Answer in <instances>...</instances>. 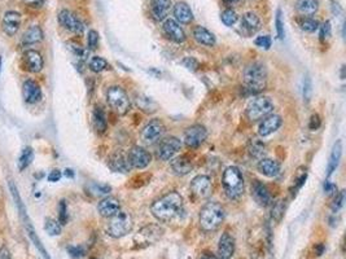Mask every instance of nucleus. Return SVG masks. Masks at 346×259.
<instances>
[{"label":"nucleus","mask_w":346,"mask_h":259,"mask_svg":"<svg viewBox=\"0 0 346 259\" xmlns=\"http://www.w3.org/2000/svg\"><path fill=\"white\" fill-rule=\"evenodd\" d=\"M183 65L186 67H188L190 70H192V71L197 70V67H199V63H197L196 59H193V57H187V59H184Z\"/></svg>","instance_id":"obj_51"},{"label":"nucleus","mask_w":346,"mask_h":259,"mask_svg":"<svg viewBox=\"0 0 346 259\" xmlns=\"http://www.w3.org/2000/svg\"><path fill=\"white\" fill-rule=\"evenodd\" d=\"M324 250H326V246H324L323 244H319V245L315 246V253H316V256H318V257L322 256V254H323V253H324Z\"/></svg>","instance_id":"obj_58"},{"label":"nucleus","mask_w":346,"mask_h":259,"mask_svg":"<svg viewBox=\"0 0 346 259\" xmlns=\"http://www.w3.org/2000/svg\"><path fill=\"white\" fill-rule=\"evenodd\" d=\"M244 83L249 92H262L267 86L266 66L261 63L250 64L249 66L244 70Z\"/></svg>","instance_id":"obj_4"},{"label":"nucleus","mask_w":346,"mask_h":259,"mask_svg":"<svg viewBox=\"0 0 346 259\" xmlns=\"http://www.w3.org/2000/svg\"><path fill=\"white\" fill-rule=\"evenodd\" d=\"M59 22H60V25L64 27V29H67V30L70 31V33L77 34V35L83 34L84 31L83 22H82L79 17H78L75 13H73L71 10L69 9L60 10V13H59Z\"/></svg>","instance_id":"obj_12"},{"label":"nucleus","mask_w":346,"mask_h":259,"mask_svg":"<svg viewBox=\"0 0 346 259\" xmlns=\"http://www.w3.org/2000/svg\"><path fill=\"white\" fill-rule=\"evenodd\" d=\"M137 105L140 110H143L144 113H154L157 110V104L150 97L145 95H138L137 96Z\"/></svg>","instance_id":"obj_35"},{"label":"nucleus","mask_w":346,"mask_h":259,"mask_svg":"<svg viewBox=\"0 0 346 259\" xmlns=\"http://www.w3.org/2000/svg\"><path fill=\"white\" fill-rule=\"evenodd\" d=\"M228 5H231V4H236L239 3V1H241V0H224Z\"/></svg>","instance_id":"obj_61"},{"label":"nucleus","mask_w":346,"mask_h":259,"mask_svg":"<svg viewBox=\"0 0 346 259\" xmlns=\"http://www.w3.org/2000/svg\"><path fill=\"white\" fill-rule=\"evenodd\" d=\"M235 253V237L230 232L222 233L218 243V259H231Z\"/></svg>","instance_id":"obj_19"},{"label":"nucleus","mask_w":346,"mask_h":259,"mask_svg":"<svg viewBox=\"0 0 346 259\" xmlns=\"http://www.w3.org/2000/svg\"><path fill=\"white\" fill-rule=\"evenodd\" d=\"M182 149V141L178 137L170 136L162 139L157 148V157L161 161H171Z\"/></svg>","instance_id":"obj_9"},{"label":"nucleus","mask_w":346,"mask_h":259,"mask_svg":"<svg viewBox=\"0 0 346 259\" xmlns=\"http://www.w3.org/2000/svg\"><path fill=\"white\" fill-rule=\"evenodd\" d=\"M108 165L113 171L116 173L127 174L131 170L130 162L127 158V153H123L122 150H117L114 152L108 160Z\"/></svg>","instance_id":"obj_21"},{"label":"nucleus","mask_w":346,"mask_h":259,"mask_svg":"<svg viewBox=\"0 0 346 259\" xmlns=\"http://www.w3.org/2000/svg\"><path fill=\"white\" fill-rule=\"evenodd\" d=\"M200 259H218V257L213 253H204L203 256L200 257Z\"/></svg>","instance_id":"obj_59"},{"label":"nucleus","mask_w":346,"mask_h":259,"mask_svg":"<svg viewBox=\"0 0 346 259\" xmlns=\"http://www.w3.org/2000/svg\"><path fill=\"white\" fill-rule=\"evenodd\" d=\"M0 259H12L10 252L5 246H1V248H0Z\"/></svg>","instance_id":"obj_55"},{"label":"nucleus","mask_w":346,"mask_h":259,"mask_svg":"<svg viewBox=\"0 0 346 259\" xmlns=\"http://www.w3.org/2000/svg\"><path fill=\"white\" fill-rule=\"evenodd\" d=\"M171 169L177 175L184 176L192 171L193 163L188 156H180L171 160Z\"/></svg>","instance_id":"obj_28"},{"label":"nucleus","mask_w":346,"mask_h":259,"mask_svg":"<svg viewBox=\"0 0 346 259\" xmlns=\"http://www.w3.org/2000/svg\"><path fill=\"white\" fill-rule=\"evenodd\" d=\"M275 105L267 96H257L252 99L245 109V116L250 122L262 121L265 117L273 114Z\"/></svg>","instance_id":"obj_5"},{"label":"nucleus","mask_w":346,"mask_h":259,"mask_svg":"<svg viewBox=\"0 0 346 259\" xmlns=\"http://www.w3.org/2000/svg\"><path fill=\"white\" fill-rule=\"evenodd\" d=\"M70 46L71 47H69L70 50H71V52H73L75 56H78V57H82L83 59L84 56H86V51L82 48V47L79 46V44H75V43H70Z\"/></svg>","instance_id":"obj_52"},{"label":"nucleus","mask_w":346,"mask_h":259,"mask_svg":"<svg viewBox=\"0 0 346 259\" xmlns=\"http://www.w3.org/2000/svg\"><path fill=\"white\" fill-rule=\"evenodd\" d=\"M68 206L65 201H60V205H59V222H60L61 226L67 224L68 223Z\"/></svg>","instance_id":"obj_46"},{"label":"nucleus","mask_w":346,"mask_h":259,"mask_svg":"<svg viewBox=\"0 0 346 259\" xmlns=\"http://www.w3.org/2000/svg\"><path fill=\"white\" fill-rule=\"evenodd\" d=\"M68 252L73 258H80V257L84 256L86 250H84L83 246H69Z\"/></svg>","instance_id":"obj_49"},{"label":"nucleus","mask_w":346,"mask_h":259,"mask_svg":"<svg viewBox=\"0 0 346 259\" xmlns=\"http://www.w3.org/2000/svg\"><path fill=\"white\" fill-rule=\"evenodd\" d=\"M161 235H162V229L156 226H148L141 229L137 237H139V239L143 237V244H152L160 239Z\"/></svg>","instance_id":"obj_33"},{"label":"nucleus","mask_w":346,"mask_h":259,"mask_svg":"<svg viewBox=\"0 0 346 259\" xmlns=\"http://www.w3.org/2000/svg\"><path fill=\"white\" fill-rule=\"evenodd\" d=\"M1 61L3 60H1V57H0V70H1Z\"/></svg>","instance_id":"obj_62"},{"label":"nucleus","mask_w":346,"mask_h":259,"mask_svg":"<svg viewBox=\"0 0 346 259\" xmlns=\"http://www.w3.org/2000/svg\"><path fill=\"white\" fill-rule=\"evenodd\" d=\"M43 1L44 0H23V3L27 4V5H33V7H35V5H40Z\"/></svg>","instance_id":"obj_57"},{"label":"nucleus","mask_w":346,"mask_h":259,"mask_svg":"<svg viewBox=\"0 0 346 259\" xmlns=\"http://www.w3.org/2000/svg\"><path fill=\"white\" fill-rule=\"evenodd\" d=\"M127 158L130 162V166L134 169L143 170L146 166H149L152 162V154H150L145 148L139 145L133 146L129 153H127Z\"/></svg>","instance_id":"obj_11"},{"label":"nucleus","mask_w":346,"mask_h":259,"mask_svg":"<svg viewBox=\"0 0 346 259\" xmlns=\"http://www.w3.org/2000/svg\"><path fill=\"white\" fill-rule=\"evenodd\" d=\"M21 14L16 10H8L5 12L3 17V22H1V27H3V31L7 34L8 37H13L17 31L20 30L21 26Z\"/></svg>","instance_id":"obj_18"},{"label":"nucleus","mask_w":346,"mask_h":259,"mask_svg":"<svg viewBox=\"0 0 346 259\" xmlns=\"http://www.w3.org/2000/svg\"><path fill=\"white\" fill-rule=\"evenodd\" d=\"M298 13L303 17H311L319 9V1L318 0H298L296 4Z\"/></svg>","instance_id":"obj_31"},{"label":"nucleus","mask_w":346,"mask_h":259,"mask_svg":"<svg viewBox=\"0 0 346 259\" xmlns=\"http://www.w3.org/2000/svg\"><path fill=\"white\" fill-rule=\"evenodd\" d=\"M254 43H256L257 47L263 48V50H270V47H271L273 42H271V38H270L269 35H261V37H258L254 40Z\"/></svg>","instance_id":"obj_48"},{"label":"nucleus","mask_w":346,"mask_h":259,"mask_svg":"<svg viewBox=\"0 0 346 259\" xmlns=\"http://www.w3.org/2000/svg\"><path fill=\"white\" fill-rule=\"evenodd\" d=\"M93 126L96 129V131L99 133H104L107 131L108 123H107V117H105V113L104 110L101 109L100 107H96L95 110H93Z\"/></svg>","instance_id":"obj_34"},{"label":"nucleus","mask_w":346,"mask_h":259,"mask_svg":"<svg viewBox=\"0 0 346 259\" xmlns=\"http://www.w3.org/2000/svg\"><path fill=\"white\" fill-rule=\"evenodd\" d=\"M222 186L224 193L231 201H237L244 194V178L243 174L236 166L227 167L222 175Z\"/></svg>","instance_id":"obj_3"},{"label":"nucleus","mask_w":346,"mask_h":259,"mask_svg":"<svg viewBox=\"0 0 346 259\" xmlns=\"http://www.w3.org/2000/svg\"><path fill=\"white\" fill-rule=\"evenodd\" d=\"M298 23H300L301 29L306 33H315L319 29V21L313 17H302Z\"/></svg>","instance_id":"obj_37"},{"label":"nucleus","mask_w":346,"mask_h":259,"mask_svg":"<svg viewBox=\"0 0 346 259\" xmlns=\"http://www.w3.org/2000/svg\"><path fill=\"white\" fill-rule=\"evenodd\" d=\"M320 27V40L322 42H324V40H328L331 38V35H332V27H331V22L330 21H326V22L322 25Z\"/></svg>","instance_id":"obj_47"},{"label":"nucleus","mask_w":346,"mask_h":259,"mask_svg":"<svg viewBox=\"0 0 346 259\" xmlns=\"http://www.w3.org/2000/svg\"><path fill=\"white\" fill-rule=\"evenodd\" d=\"M248 152H249L252 158L260 161L261 158H265V154H266V144L263 143L262 140L257 139V137L250 139L249 144H248Z\"/></svg>","instance_id":"obj_32"},{"label":"nucleus","mask_w":346,"mask_h":259,"mask_svg":"<svg viewBox=\"0 0 346 259\" xmlns=\"http://www.w3.org/2000/svg\"><path fill=\"white\" fill-rule=\"evenodd\" d=\"M162 27L165 34H166L167 37L173 40V42H175V43H183L184 40L187 39L184 29L180 26V23H178L174 18H166L165 22H163Z\"/></svg>","instance_id":"obj_16"},{"label":"nucleus","mask_w":346,"mask_h":259,"mask_svg":"<svg viewBox=\"0 0 346 259\" xmlns=\"http://www.w3.org/2000/svg\"><path fill=\"white\" fill-rule=\"evenodd\" d=\"M150 211L158 222H173L184 213L183 197L175 191L166 193L152 203Z\"/></svg>","instance_id":"obj_1"},{"label":"nucleus","mask_w":346,"mask_h":259,"mask_svg":"<svg viewBox=\"0 0 346 259\" xmlns=\"http://www.w3.org/2000/svg\"><path fill=\"white\" fill-rule=\"evenodd\" d=\"M192 196L197 199H205L211 193V180L207 175L195 176L190 186Z\"/></svg>","instance_id":"obj_13"},{"label":"nucleus","mask_w":346,"mask_h":259,"mask_svg":"<svg viewBox=\"0 0 346 259\" xmlns=\"http://www.w3.org/2000/svg\"><path fill=\"white\" fill-rule=\"evenodd\" d=\"M306 176H307V175H306V173H305V174H302V175L298 176V178H297L296 182H294V184H296V190H300L301 187H302L303 184H305V180H306Z\"/></svg>","instance_id":"obj_56"},{"label":"nucleus","mask_w":346,"mask_h":259,"mask_svg":"<svg viewBox=\"0 0 346 259\" xmlns=\"http://www.w3.org/2000/svg\"><path fill=\"white\" fill-rule=\"evenodd\" d=\"M241 29L246 33V35L254 34L261 29V20L254 12H246L241 17Z\"/></svg>","instance_id":"obj_27"},{"label":"nucleus","mask_w":346,"mask_h":259,"mask_svg":"<svg viewBox=\"0 0 346 259\" xmlns=\"http://www.w3.org/2000/svg\"><path fill=\"white\" fill-rule=\"evenodd\" d=\"M237 18H239V16H237V13L232 8H227V9H224L223 12H222V14H220L222 22L228 27H232L233 25L237 22Z\"/></svg>","instance_id":"obj_40"},{"label":"nucleus","mask_w":346,"mask_h":259,"mask_svg":"<svg viewBox=\"0 0 346 259\" xmlns=\"http://www.w3.org/2000/svg\"><path fill=\"white\" fill-rule=\"evenodd\" d=\"M42 39H43V30H42V27L38 26V25H34V26H30L29 29H26V31L22 34L21 43L23 46H33V44L39 43Z\"/></svg>","instance_id":"obj_30"},{"label":"nucleus","mask_w":346,"mask_h":259,"mask_svg":"<svg viewBox=\"0 0 346 259\" xmlns=\"http://www.w3.org/2000/svg\"><path fill=\"white\" fill-rule=\"evenodd\" d=\"M337 188L335 184L330 183L328 180L326 182V184H324V192H327V194H332V193H336Z\"/></svg>","instance_id":"obj_54"},{"label":"nucleus","mask_w":346,"mask_h":259,"mask_svg":"<svg viewBox=\"0 0 346 259\" xmlns=\"http://www.w3.org/2000/svg\"><path fill=\"white\" fill-rule=\"evenodd\" d=\"M252 197L258 205L263 206V207L271 205V202H273V197L270 194L267 187L260 180H254L252 183Z\"/></svg>","instance_id":"obj_20"},{"label":"nucleus","mask_w":346,"mask_h":259,"mask_svg":"<svg viewBox=\"0 0 346 259\" xmlns=\"http://www.w3.org/2000/svg\"><path fill=\"white\" fill-rule=\"evenodd\" d=\"M208 130L203 125H193L188 127L184 132V143L187 148L190 149H196L201 144L207 140Z\"/></svg>","instance_id":"obj_10"},{"label":"nucleus","mask_w":346,"mask_h":259,"mask_svg":"<svg viewBox=\"0 0 346 259\" xmlns=\"http://www.w3.org/2000/svg\"><path fill=\"white\" fill-rule=\"evenodd\" d=\"M44 229L46 232L50 235V236H59L63 231V227H61L60 222L52 219V218H46L44 220Z\"/></svg>","instance_id":"obj_38"},{"label":"nucleus","mask_w":346,"mask_h":259,"mask_svg":"<svg viewBox=\"0 0 346 259\" xmlns=\"http://www.w3.org/2000/svg\"><path fill=\"white\" fill-rule=\"evenodd\" d=\"M320 126H322V120H320V116L319 114H313V116H311V118H310L309 129L311 130V131H316V130L319 129Z\"/></svg>","instance_id":"obj_50"},{"label":"nucleus","mask_w":346,"mask_h":259,"mask_svg":"<svg viewBox=\"0 0 346 259\" xmlns=\"http://www.w3.org/2000/svg\"><path fill=\"white\" fill-rule=\"evenodd\" d=\"M283 125V120L281 117L277 114H270V116L265 117L261 121L260 126H258V135L261 137H267L270 135H273L274 132H277L280 126Z\"/></svg>","instance_id":"obj_15"},{"label":"nucleus","mask_w":346,"mask_h":259,"mask_svg":"<svg viewBox=\"0 0 346 259\" xmlns=\"http://www.w3.org/2000/svg\"><path fill=\"white\" fill-rule=\"evenodd\" d=\"M99 33L96 30H90L87 34V46L90 50H96L97 46H99Z\"/></svg>","instance_id":"obj_44"},{"label":"nucleus","mask_w":346,"mask_h":259,"mask_svg":"<svg viewBox=\"0 0 346 259\" xmlns=\"http://www.w3.org/2000/svg\"><path fill=\"white\" fill-rule=\"evenodd\" d=\"M344 201H345V192H344V191H340L339 193H336V197H335V199H333V203H332L333 214L339 213V210L343 207Z\"/></svg>","instance_id":"obj_45"},{"label":"nucleus","mask_w":346,"mask_h":259,"mask_svg":"<svg viewBox=\"0 0 346 259\" xmlns=\"http://www.w3.org/2000/svg\"><path fill=\"white\" fill-rule=\"evenodd\" d=\"M109 223H108V233L109 236L113 239H121V237L126 236L131 232L133 229L134 222L133 216L126 211H118L114 216L109 218Z\"/></svg>","instance_id":"obj_7"},{"label":"nucleus","mask_w":346,"mask_h":259,"mask_svg":"<svg viewBox=\"0 0 346 259\" xmlns=\"http://www.w3.org/2000/svg\"><path fill=\"white\" fill-rule=\"evenodd\" d=\"M192 35L193 39L196 40L199 44H201V46L214 47L216 43L215 35L204 26H195V29H193L192 31Z\"/></svg>","instance_id":"obj_26"},{"label":"nucleus","mask_w":346,"mask_h":259,"mask_svg":"<svg viewBox=\"0 0 346 259\" xmlns=\"http://www.w3.org/2000/svg\"><path fill=\"white\" fill-rule=\"evenodd\" d=\"M173 14L174 20L177 21L178 23H191L193 20V12L191 9V7L184 1H178L175 5L173 7Z\"/></svg>","instance_id":"obj_24"},{"label":"nucleus","mask_w":346,"mask_h":259,"mask_svg":"<svg viewBox=\"0 0 346 259\" xmlns=\"http://www.w3.org/2000/svg\"><path fill=\"white\" fill-rule=\"evenodd\" d=\"M224 207L216 201H210L203 206L199 216L200 228L204 232H213L222 226L224 220Z\"/></svg>","instance_id":"obj_2"},{"label":"nucleus","mask_w":346,"mask_h":259,"mask_svg":"<svg viewBox=\"0 0 346 259\" xmlns=\"http://www.w3.org/2000/svg\"><path fill=\"white\" fill-rule=\"evenodd\" d=\"M275 26H277V34L279 39H284L285 31H284V21L281 9L277 10V17H275Z\"/></svg>","instance_id":"obj_43"},{"label":"nucleus","mask_w":346,"mask_h":259,"mask_svg":"<svg viewBox=\"0 0 346 259\" xmlns=\"http://www.w3.org/2000/svg\"><path fill=\"white\" fill-rule=\"evenodd\" d=\"M311 96H313V82H311V78L306 75L305 80H303V100H305V103L309 104Z\"/></svg>","instance_id":"obj_42"},{"label":"nucleus","mask_w":346,"mask_h":259,"mask_svg":"<svg viewBox=\"0 0 346 259\" xmlns=\"http://www.w3.org/2000/svg\"><path fill=\"white\" fill-rule=\"evenodd\" d=\"M257 169L263 176L277 178L280 174V163L277 161L273 160V158H261L258 161Z\"/></svg>","instance_id":"obj_25"},{"label":"nucleus","mask_w":346,"mask_h":259,"mask_svg":"<svg viewBox=\"0 0 346 259\" xmlns=\"http://www.w3.org/2000/svg\"><path fill=\"white\" fill-rule=\"evenodd\" d=\"M88 66H90V69L92 70V71H95V73H101L104 70L109 69V64H108V61L105 60V59H103V57L95 56L90 60Z\"/></svg>","instance_id":"obj_39"},{"label":"nucleus","mask_w":346,"mask_h":259,"mask_svg":"<svg viewBox=\"0 0 346 259\" xmlns=\"http://www.w3.org/2000/svg\"><path fill=\"white\" fill-rule=\"evenodd\" d=\"M22 96L23 100L26 101L27 104H37L39 103L42 97H43V93H42V88H40L39 84L33 79H27L23 82L22 86Z\"/></svg>","instance_id":"obj_17"},{"label":"nucleus","mask_w":346,"mask_h":259,"mask_svg":"<svg viewBox=\"0 0 346 259\" xmlns=\"http://www.w3.org/2000/svg\"><path fill=\"white\" fill-rule=\"evenodd\" d=\"M341 156H343V141L339 140V141L335 143V145H333L332 148V152H331L330 162H328V169H327V178H331L332 174L337 170L340 160H341Z\"/></svg>","instance_id":"obj_29"},{"label":"nucleus","mask_w":346,"mask_h":259,"mask_svg":"<svg viewBox=\"0 0 346 259\" xmlns=\"http://www.w3.org/2000/svg\"><path fill=\"white\" fill-rule=\"evenodd\" d=\"M171 9V0H150V13L156 21L166 20Z\"/></svg>","instance_id":"obj_23"},{"label":"nucleus","mask_w":346,"mask_h":259,"mask_svg":"<svg viewBox=\"0 0 346 259\" xmlns=\"http://www.w3.org/2000/svg\"><path fill=\"white\" fill-rule=\"evenodd\" d=\"M92 259H97V258H92Z\"/></svg>","instance_id":"obj_63"},{"label":"nucleus","mask_w":346,"mask_h":259,"mask_svg":"<svg viewBox=\"0 0 346 259\" xmlns=\"http://www.w3.org/2000/svg\"><path fill=\"white\" fill-rule=\"evenodd\" d=\"M284 215V203L283 201H277L273 205V209H271V218L275 222H280L281 218Z\"/></svg>","instance_id":"obj_41"},{"label":"nucleus","mask_w":346,"mask_h":259,"mask_svg":"<svg viewBox=\"0 0 346 259\" xmlns=\"http://www.w3.org/2000/svg\"><path fill=\"white\" fill-rule=\"evenodd\" d=\"M65 175L69 176V178H73V176H74L73 170H70V169H67V170H65Z\"/></svg>","instance_id":"obj_60"},{"label":"nucleus","mask_w":346,"mask_h":259,"mask_svg":"<svg viewBox=\"0 0 346 259\" xmlns=\"http://www.w3.org/2000/svg\"><path fill=\"white\" fill-rule=\"evenodd\" d=\"M33 158H34L33 148H31V146H25L22 152H21L20 158H18V165H17V166H18V170H20V171H23L25 169H27L29 165L33 162Z\"/></svg>","instance_id":"obj_36"},{"label":"nucleus","mask_w":346,"mask_h":259,"mask_svg":"<svg viewBox=\"0 0 346 259\" xmlns=\"http://www.w3.org/2000/svg\"><path fill=\"white\" fill-rule=\"evenodd\" d=\"M107 103L118 116H125L130 112L131 100L127 92L120 86H110L107 90Z\"/></svg>","instance_id":"obj_6"},{"label":"nucleus","mask_w":346,"mask_h":259,"mask_svg":"<svg viewBox=\"0 0 346 259\" xmlns=\"http://www.w3.org/2000/svg\"><path fill=\"white\" fill-rule=\"evenodd\" d=\"M165 132H166L165 123L158 118H154L143 127L140 136H141L143 143L148 144V145H153V144H156L157 141H160L162 139Z\"/></svg>","instance_id":"obj_8"},{"label":"nucleus","mask_w":346,"mask_h":259,"mask_svg":"<svg viewBox=\"0 0 346 259\" xmlns=\"http://www.w3.org/2000/svg\"><path fill=\"white\" fill-rule=\"evenodd\" d=\"M97 211L104 218H112L121 211L120 199L116 197H105L97 203Z\"/></svg>","instance_id":"obj_22"},{"label":"nucleus","mask_w":346,"mask_h":259,"mask_svg":"<svg viewBox=\"0 0 346 259\" xmlns=\"http://www.w3.org/2000/svg\"><path fill=\"white\" fill-rule=\"evenodd\" d=\"M61 176H63V174H61L60 170H52L50 173V175H48V182H51V183H56V182H59V180L61 179Z\"/></svg>","instance_id":"obj_53"},{"label":"nucleus","mask_w":346,"mask_h":259,"mask_svg":"<svg viewBox=\"0 0 346 259\" xmlns=\"http://www.w3.org/2000/svg\"><path fill=\"white\" fill-rule=\"evenodd\" d=\"M22 67L29 73H39L43 69L44 61L42 55L35 50H27L22 55Z\"/></svg>","instance_id":"obj_14"}]
</instances>
